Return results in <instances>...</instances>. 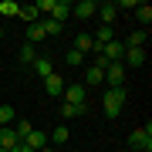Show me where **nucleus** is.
Segmentation results:
<instances>
[{
  "instance_id": "dca6fc26",
  "label": "nucleus",
  "mask_w": 152,
  "mask_h": 152,
  "mask_svg": "<svg viewBox=\"0 0 152 152\" xmlns=\"http://www.w3.org/2000/svg\"><path fill=\"white\" fill-rule=\"evenodd\" d=\"M91 41H95V48L102 51V48H105L108 41H115V34H112V27H105V24H102V27H98V34H95Z\"/></svg>"
},
{
  "instance_id": "cd10ccee",
  "label": "nucleus",
  "mask_w": 152,
  "mask_h": 152,
  "mask_svg": "<svg viewBox=\"0 0 152 152\" xmlns=\"http://www.w3.org/2000/svg\"><path fill=\"white\" fill-rule=\"evenodd\" d=\"M34 10H37V14H51V10H54V0H37Z\"/></svg>"
},
{
  "instance_id": "4468645a",
  "label": "nucleus",
  "mask_w": 152,
  "mask_h": 152,
  "mask_svg": "<svg viewBox=\"0 0 152 152\" xmlns=\"http://www.w3.org/2000/svg\"><path fill=\"white\" fill-rule=\"evenodd\" d=\"M34 71H37V78L44 81L48 75H54V64H51V58H34V64H31Z\"/></svg>"
},
{
  "instance_id": "a878e982",
  "label": "nucleus",
  "mask_w": 152,
  "mask_h": 152,
  "mask_svg": "<svg viewBox=\"0 0 152 152\" xmlns=\"http://www.w3.org/2000/svg\"><path fill=\"white\" fill-rule=\"evenodd\" d=\"M17 17H24L27 24H37V20H41V14L34 10V4H31V7H20V14H17Z\"/></svg>"
},
{
  "instance_id": "aec40b11",
  "label": "nucleus",
  "mask_w": 152,
  "mask_h": 152,
  "mask_svg": "<svg viewBox=\"0 0 152 152\" xmlns=\"http://www.w3.org/2000/svg\"><path fill=\"white\" fill-rule=\"evenodd\" d=\"M44 41V27H41V20L37 24H27V44H37Z\"/></svg>"
},
{
  "instance_id": "6e6552de",
  "label": "nucleus",
  "mask_w": 152,
  "mask_h": 152,
  "mask_svg": "<svg viewBox=\"0 0 152 152\" xmlns=\"http://www.w3.org/2000/svg\"><path fill=\"white\" fill-rule=\"evenodd\" d=\"M17 145H20V139H17V132L10 129V125H7V129H0V149L10 152V149H17Z\"/></svg>"
},
{
  "instance_id": "412c9836",
  "label": "nucleus",
  "mask_w": 152,
  "mask_h": 152,
  "mask_svg": "<svg viewBox=\"0 0 152 152\" xmlns=\"http://www.w3.org/2000/svg\"><path fill=\"white\" fill-rule=\"evenodd\" d=\"M125 48H145V31H135V34H129V37L122 41Z\"/></svg>"
},
{
  "instance_id": "20e7f679",
  "label": "nucleus",
  "mask_w": 152,
  "mask_h": 152,
  "mask_svg": "<svg viewBox=\"0 0 152 152\" xmlns=\"http://www.w3.org/2000/svg\"><path fill=\"white\" fill-rule=\"evenodd\" d=\"M125 81V64H108L105 68V85L108 88H122Z\"/></svg>"
},
{
  "instance_id": "b1692460",
  "label": "nucleus",
  "mask_w": 152,
  "mask_h": 152,
  "mask_svg": "<svg viewBox=\"0 0 152 152\" xmlns=\"http://www.w3.org/2000/svg\"><path fill=\"white\" fill-rule=\"evenodd\" d=\"M135 17H139V24H145V27H149V20H152V7H149V4H139V7H135Z\"/></svg>"
},
{
  "instance_id": "7c9ffc66",
  "label": "nucleus",
  "mask_w": 152,
  "mask_h": 152,
  "mask_svg": "<svg viewBox=\"0 0 152 152\" xmlns=\"http://www.w3.org/2000/svg\"><path fill=\"white\" fill-rule=\"evenodd\" d=\"M10 152H34L31 145H24V142H20V145H17V149H10Z\"/></svg>"
},
{
  "instance_id": "2f4dec72",
  "label": "nucleus",
  "mask_w": 152,
  "mask_h": 152,
  "mask_svg": "<svg viewBox=\"0 0 152 152\" xmlns=\"http://www.w3.org/2000/svg\"><path fill=\"white\" fill-rule=\"evenodd\" d=\"M41 152H54V149H51V145H44V149H41Z\"/></svg>"
},
{
  "instance_id": "6ab92c4d",
  "label": "nucleus",
  "mask_w": 152,
  "mask_h": 152,
  "mask_svg": "<svg viewBox=\"0 0 152 152\" xmlns=\"http://www.w3.org/2000/svg\"><path fill=\"white\" fill-rule=\"evenodd\" d=\"M85 81H88V85H91V88H95V85H102V81H105V71L91 64V68H88V71H85Z\"/></svg>"
},
{
  "instance_id": "7ed1b4c3",
  "label": "nucleus",
  "mask_w": 152,
  "mask_h": 152,
  "mask_svg": "<svg viewBox=\"0 0 152 152\" xmlns=\"http://www.w3.org/2000/svg\"><path fill=\"white\" fill-rule=\"evenodd\" d=\"M102 54H105V61L108 64H122V58H125V44L122 41H108L102 48Z\"/></svg>"
},
{
  "instance_id": "9b49d317",
  "label": "nucleus",
  "mask_w": 152,
  "mask_h": 152,
  "mask_svg": "<svg viewBox=\"0 0 152 152\" xmlns=\"http://www.w3.org/2000/svg\"><path fill=\"white\" fill-rule=\"evenodd\" d=\"M95 10H98V4H95V0H81V4H75V7H71V14H75V17H81V20H88Z\"/></svg>"
},
{
  "instance_id": "1a4fd4ad",
  "label": "nucleus",
  "mask_w": 152,
  "mask_h": 152,
  "mask_svg": "<svg viewBox=\"0 0 152 152\" xmlns=\"http://www.w3.org/2000/svg\"><path fill=\"white\" fill-rule=\"evenodd\" d=\"M75 51H78V54H88V51H91V54H95V41H91V34H75Z\"/></svg>"
},
{
  "instance_id": "2eb2a0df",
  "label": "nucleus",
  "mask_w": 152,
  "mask_h": 152,
  "mask_svg": "<svg viewBox=\"0 0 152 152\" xmlns=\"http://www.w3.org/2000/svg\"><path fill=\"white\" fill-rule=\"evenodd\" d=\"M44 91H48V95H61V91H64L61 75H48V78H44Z\"/></svg>"
},
{
  "instance_id": "5701e85b",
  "label": "nucleus",
  "mask_w": 152,
  "mask_h": 152,
  "mask_svg": "<svg viewBox=\"0 0 152 152\" xmlns=\"http://www.w3.org/2000/svg\"><path fill=\"white\" fill-rule=\"evenodd\" d=\"M17 58H20L24 64H34V58H37V51H34V44H24V48L17 51Z\"/></svg>"
},
{
  "instance_id": "f03ea898",
  "label": "nucleus",
  "mask_w": 152,
  "mask_h": 152,
  "mask_svg": "<svg viewBox=\"0 0 152 152\" xmlns=\"http://www.w3.org/2000/svg\"><path fill=\"white\" fill-rule=\"evenodd\" d=\"M129 145L139 152H152V122H145V129H135L129 135Z\"/></svg>"
},
{
  "instance_id": "4be33fe9",
  "label": "nucleus",
  "mask_w": 152,
  "mask_h": 152,
  "mask_svg": "<svg viewBox=\"0 0 152 152\" xmlns=\"http://www.w3.org/2000/svg\"><path fill=\"white\" fill-rule=\"evenodd\" d=\"M68 139H71V132L64 129V125H58V129H54V132H51V135H48V142H58V145H64Z\"/></svg>"
},
{
  "instance_id": "f257e3e1",
  "label": "nucleus",
  "mask_w": 152,
  "mask_h": 152,
  "mask_svg": "<svg viewBox=\"0 0 152 152\" xmlns=\"http://www.w3.org/2000/svg\"><path fill=\"white\" fill-rule=\"evenodd\" d=\"M125 98H129V91H125V88H108V91H105L102 108H105V115H108V118H118V112H122Z\"/></svg>"
},
{
  "instance_id": "9d476101",
  "label": "nucleus",
  "mask_w": 152,
  "mask_h": 152,
  "mask_svg": "<svg viewBox=\"0 0 152 152\" xmlns=\"http://www.w3.org/2000/svg\"><path fill=\"white\" fill-rule=\"evenodd\" d=\"M95 14L102 17L105 27H112V24H115V14H118V7H115V4H98V10H95Z\"/></svg>"
},
{
  "instance_id": "c756f323",
  "label": "nucleus",
  "mask_w": 152,
  "mask_h": 152,
  "mask_svg": "<svg viewBox=\"0 0 152 152\" xmlns=\"http://www.w3.org/2000/svg\"><path fill=\"white\" fill-rule=\"evenodd\" d=\"M115 7H122V10H135L139 0H122V4H115Z\"/></svg>"
},
{
  "instance_id": "72a5a7b5",
  "label": "nucleus",
  "mask_w": 152,
  "mask_h": 152,
  "mask_svg": "<svg viewBox=\"0 0 152 152\" xmlns=\"http://www.w3.org/2000/svg\"><path fill=\"white\" fill-rule=\"evenodd\" d=\"M0 152H7V149H0Z\"/></svg>"
},
{
  "instance_id": "393cba45",
  "label": "nucleus",
  "mask_w": 152,
  "mask_h": 152,
  "mask_svg": "<svg viewBox=\"0 0 152 152\" xmlns=\"http://www.w3.org/2000/svg\"><path fill=\"white\" fill-rule=\"evenodd\" d=\"M31 129H34V125H31L27 118H20V122H17V125H14V132H17V139H20V142H24V139H27V135H31Z\"/></svg>"
},
{
  "instance_id": "f8f14e48",
  "label": "nucleus",
  "mask_w": 152,
  "mask_h": 152,
  "mask_svg": "<svg viewBox=\"0 0 152 152\" xmlns=\"http://www.w3.org/2000/svg\"><path fill=\"white\" fill-rule=\"evenodd\" d=\"M78 115H88V102H81V105H61V118H78Z\"/></svg>"
},
{
  "instance_id": "f3484780",
  "label": "nucleus",
  "mask_w": 152,
  "mask_h": 152,
  "mask_svg": "<svg viewBox=\"0 0 152 152\" xmlns=\"http://www.w3.org/2000/svg\"><path fill=\"white\" fill-rule=\"evenodd\" d=\"M41 27H44V37H58L64 24H58V20H51V17H44V20H41Z\"/></svg>"
},
{
  "instance_id": "c85d7f7f",
  "label": "nucleus",
  "mask_w": 152,
  "mask_h": 152,
  "mask_svg": "<svg viewBox=\"0 0 152 152\" xmlns=\"http://www.w3.org/2000/svg\"><path fill=\"white\" fill-rule=\"evenodd\" d=\"M81 61H85V54H78V51H75V48H71V51H68V64H81Z\"/></svg>"
},
{
  "instance_id": "423d86ee",
  "label": "nucleus",
  "mask_w": 152,
  "mask_h": 152,
  "mask_svg": "<svg viewBox=\"0 0 152 152\" xmlns=\"http://www.w3.org/2000/svg\"><path fill=\"white\" fill-rule=\"evenodd\" d=\"M122 64H132V68L145 64V48H125V58H122Z\"/></svg>"
},
{
  "instance_id": "473e14b6",
  "label": "nucleus",
  "mask_w": 152,
  "mask_h": 152,
  "mask_svg": "<svg viewBox=\"0 0 152 152\" xmlns=\"http://www.w3.org/2000/svg\"><path fill=\"white\" fill-rule=\"evenodd\" d=\"M0 41H4V31H0Z\"/></svg>"
},
{
  "instance_id": "ddd939ff",
  "label": "nucleus",
  "mask_w": 152,
  "mask_h": 152,
  "mask_svg": "<svg viewBox=\"0 0 152 152\" xmlns=\"http://www.w3.org/2000/svg\"><path fill=\"white\" fill-rule=\"evenodd\" d=\"M68 14H71V4H68V0H54V10H51V20L64 24V20H68Z\"/></svg>"
},
{
  "instance_id": "39448f33",
  "label": "nucleus",
  "mask_w": 152,
  "mask_h": 152,
  "mask_svg": "<svg viewBox=\"0 0 152 152\" xmlns=\"http://www.w3.org/2000/svg\"><path fill=\"white\" fill-rule=\"evenodd\" d=\"M85 95H88L85 85H68V88H64V102H68V105H81Z\"/></svg>"
},
{
  "instance_id": "0eeeda50",
  "label": "nucleus",
  "mask_w": 152,
  "mask_h": 152,
  "mask_svg": "<svg viewBox=\"0 0 152 152\" xmlns=\"http://www.w3.org/2000/svg\"><path fill=\"white\" fill-rule=\"evenodd\" d=\"M24 145H31L34 152H41L44 145H48V132H41V129H31V135L24 139Z\"/></svg>"
},
{
  "instance_id": "a211bd4d",
  "label": "nucleus",
  "mask_w": 152,
  "mask_h": 152,
  "mask_svg": "<svg viewBox=\"0 0 152 152\" xmlns=\"http://www.w3.org/2000/svg\"><path fill=\"white\" fill-rule=\"evenodd\" d=\"M17 14H20L17 0H0V17H17Z\"/></svg>"
},
{
  "instance_id": "bb28decb",
  "label": "nucleus",
  "mask_w": 152,
  "mask_h": 152,
  "mask_svg": "<svg viewBox=\"0 0 152 152\" xmlns=\"http://www.w3.org/2000/svg\"><path fill=\"white\" fill-rule=\"evenodd\" d=\"M10 122H14V108L10 105H0V129H7Z\"/></svg>"
}]
</instances>
